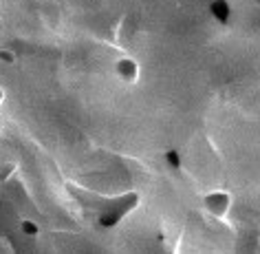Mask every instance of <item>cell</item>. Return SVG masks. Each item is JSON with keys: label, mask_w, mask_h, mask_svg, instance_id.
<instances>
[{"label": "cell", "mask_w": 260, "mask_h": 254, "mask_svg": "<svg viewBox=\"0 0 260 254\" xmlns=\"http://www.w3.org/2000/svg\"><path fill=\"white\" fill-rule=\"evenodd\" d=\"M231 4H229V0H212L210 2V16L214 18L219 25H223V27H227L229 22H231Z\"/></svg>", "instance_id": "cell-4"}, {"label": "cell", "mask_w": 260, "mask_h": 254, "mask_svg": "<svg viewBox=\"0 0 260 254\" xmlns=\"http://www.w3.org/2000/svg\"><path fill=\"white\" fill-rule=\"evenodd\" d=\"M0 133H2V124H0Z\"/></svg>", "instance_id": "cell-10"}, {"label": "cell", "mask_w": 260, "mask_h": 254, "mask_svg": "<svg viewBox=\"0 0 260 254\" xmlns=\"http://www.w3.org/2000/svg\"><path fill=\"white\" fill-rule=\"evenodd\" d=\"M137 204H139V195H137V192H126V195H121V197H115V199H111L99 210L97 223L102 225V228H115V225H119V221L124 219L126 214L137 208Z\"/></svg>", "instance_id": "cell-1"}, {"label": "cell", "mask_w": 260, "mask_h": 254, "mask_svg": "<svg viewBox=\"0 0 260 254\" xmlns=\"http://www.w3.org/2000/svg\"><path fill=\"white\" fill-rule=\"evenodd\" d=\"M203 208L207 214L216 219H223L231 208V195L227 190H210L203 197Z\"/></svg>", "instance_id": "cell-2"}, {"label": "cell", "mask_w": 260, "mask_h": 254, "mask_svg": "<svg viewBox=\"0 0 260 254\" xmlns=\"http://www.w3.org/2000/svg\"><path fill=\"white\" fill-rule=\"evenodd\" d=\"M0 62H2V64H13V62H16V53H13L11 49L0 46Z\"/></svg>", "instance_id": "cell-8"}, {"label": "cell", "mask_w": 260, "mask_h": 254, "mask_svg": "<svg viewBox=\"0 0 260 254\" xmlns=\"http://www.w3.org/2000/svg\"><path fill=\"white\" fill-rule=\"evenodd\" d=\"M163 159H165V166H168L170 170H181V168H183V162H181V155H179V150L168 148L163 153Z\"/></svg>", "instance_id": "cell-5"}, {"label": "cell", "mask_w": 260, "mask_h": 254, "mask_svg": "<svg viewBox=\"0 0 260 254\" xmlns=\"http://www.w3.org/2000/svg\"><path fill=\"white\" fill-rule=\"evenodd\" d=\"M16 170H18V164H16V162H7V164H2V166H0V181L11 179L13 172H16Z\"/></svg>", "instance_id": "cell-7"}, {"label": "cell", "mask_w": 260, "mask_h": 254, "mask_svg": "<svg viewBox=\"0 0 260 254\" xmlns=\"http://www.w3.org/2000/svg\"><path fill=\"white\" fill-rule=\"evenodd\" d=\"M20 232L27 234V237H37V234H40V225H37L33 219H22L20 221Z\"/></svg>", "instance_id": "cell-6"}, {"label": "cell", "mask_w": 260, "mask_h": 254, "mask_svg": "<svg viewBox=\"0 0 260 254\" xmlns=\"http://www.w3.org/2000/svg\"><path fill=\"white\" fill-rule=\"evenodd\" d=\"M2 102H4V91L0 88V104H2Z\"/></svg>", "instance_id": "cell-9"}, {"label": "cell", "mask_w": 260, "mask_h": 254, "mask_svg": "<svg viewBox=\"0 0 260 254\" xmlns=\"http://www.w3.org/2000/svg\"><path fill=\"white\" fill-rule=\"evenodd\" d=\"M112 71L124 84H135L139 80V64L132 58H119L115 62V67H112Z\"/></svg>", "instance_id": "cell-3"}]
</instances>
